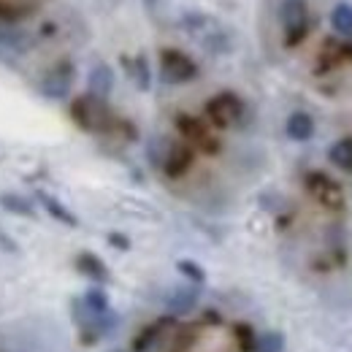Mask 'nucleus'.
I'll use <instances>...</instances> for the list:
<instances>
[{"instance_id":"bb28decb","label":"nucleus","mask_w":352,"mask_h":352,"mask_svg":"<svg viewBox=\"0 0 352 352\" xmlns=\"http://www.w3.org/2000/svg\"><path fill=\"white\" fill-rule=\"evenodd\" d=\"M339 60H352V38L339 44Z\"/></svg>"},{"instance_id":"393cba45","label":"nucleus","mask_w":352,"mask_h":352,"mask_svg":"<svg viewBox=\"0 0 352 352\" xmlns=\"http://www.w3.org/2000/svg\"><path fill=\"white\" fill-rule=\"evenodd\" d=\"M106 241H109L114 250H120V252H128V250H131V239H128L125 233H117V230H111V233L106 236Z\"/></svg>"},{"instance_id":"6e6552de","label":"nucleus","mask_w":352,"mask_h":352,"mask_svg":"<svg viewBox=\"0 0 352 352\" xmlns=\"http://www.w3.org/2000/svg\"><path fill=\"white\" fill-rule=\"evenodd\" d=\"M111 89H114V71H111V65L109 63L92 65V71H89L87 76V95L98 98V100H106L111 95Z\"/></svg>"},{"instance_id":"cd10ccee","label":"nucleus","mask_w":352,"mask_h":352,"mask_svg":"<svg viewBox=\"0 0 352 352\" xmlns=\"http://www.w3.org/2000/svg\"><path fill=\"white\" fill-rule=\"evenodd\" d=\"M204 320H206V322H212V325H220V322H222V317L217 314V311H212V309L204 314Z\"/></svg>"},{"instance_id":"a211bd4d","label":"nucleus","mask_w":352,"mask_h":352,"mask_svg":"<svg viewBox=\"0 0 352 352\" xmlns=\"http://www.w3.org/2000/svg\"><path fill=\"white\" fill-rule=\"evenodd\" d=\"M168 322H174V317H166V320H160V322H155V325H149V328H144L141 333H135V339H133V352H149L155 347V342H157V336H160V331H163V325H168Z\"/></svg>"},{"instance_id":"412c9836","label":"nucleus","mask_w":352,"mask_h":352,"mask_svg":"<svg viewBox=\"0 0 352 352\" xmlns=\"http://www.w3.org/2000/svg\"><path fill=\"white\" fill-rule=\"evenodd\" d=\"M285 350V333L279 331H265L255 336V347L252 352H282Z\"/></svg>"},{"instance_id":"b1692460","label":"nucleus","mask_w":352,"mask_h":352,"mask_svg":"<svg viewBox=\"0 0 352 352\" xmlns=\"http://www.w3.org/2000/svg\"><path fill=\"white\" fill-rule=\"evenodd\" d=\"M233 333H236V339H239V347L244 352H252V347H255V331L247 325V322H239L236 328H233Z\"/></svg>"},{"instance_id":"9d476101","label":"nucleus","mask_w":352,"mask_h":352,"mask_svg":"<svg viewBox=\"0 0 352 352\" xmlns=\"http://www.w3.org/2000/svg\"><path fill=\"white\" fill-rule=\"evenodd\" d=\"M279 19H282V28H285V30L307 28L309 25L307 0H282V6H279Z\"/></svg>"},{"instance_id":"c756f323","label":"nucleus","mask_w":352,"mask_h":352,"mask_svg":"<svg viewBox=\"0 0 352 352\" xmlns=\"http://www.w3.org/2000/svg\"><path fill=\"white\" fill-rule=\"evenodd\" d=\"M144 6H146L149 11H155V6H157V0H144Z\"/></svg>"},{"instance_id":"aec40b11","label":"nucleus","mask_w":352,"mask_h":352,"mask_svg":"<svg viewBox=\"0 0 352 352\" xmlns=\"http://www.w3.org/2000/svg\"><path fill=\"white\" fill-rule=\"evenodd\" d=\"M30 46V38L22 30H0V49L14 52V54H25Z\"/></svg>"},{"instance_id":"39448f33","label":"nucleus","mask_w":352,"mask_h":352,"mask_svg":"<svg viewBox=\"0 0 352 352\" xmlns=\"http://www.w3.org/2000/svg\"><path fill=\"white\" fill-rule=\"evenodd\" d=\"M74 76H76V68L71 60H60L54 68L46 71V76L41 79V95L49 100H63L71 95L74 87Z\"/></svg>"},{"instance_id":"0eeeda50","label":"nucleus","mask_w":352,"mask_h":352,"mask_svg":"<svg viewBox=\"0 0 352 352\" xmlns=\"http://www.w3.org/2000/svg\"><path fill=\"white\" fill-rule=\"evenodd\" d=\"M190 166H192V146L187 141H171L160 171L166 176H171V179H179V176H184L190 171Z\"/></svg>"},{"instance_id":"20e7f679","label":"nucleus","mask_w":352,"mask_h":352,"mask_svg":"<svg viewBox=\"0 0 352 352\" xmlns=\"http://www.w3.org/2000/svg\"><path fill=\"white\" fill-rule=\"evenodd\" d=\"M307 190L314 195V201L331 212H342L344 209V190L339 182H333L328 174L322 171H309L307 179H304Z\"/></svg>"},{"instance_id":"f3484780","label":"nucleus","mask_w":352,"mask_h":352,"mask_svg":"<svg viewBox=\"0 0 352 352\" xmlns=\"http://www.w3.org/2000/svg\"><path fill=\"white\" fill-rule=\"evenodd\" d=\"M331 28L336 36H344V38H352V3L342 0L333 6L331 11Z\"/></svg>"},{"instance_id":"1a4fd4ad","label":"nucleus","mask_w":352,"mask_h":352,"mask_svg":"<svg viewBox=\"0 0 352 352\" xmlns=\"http://www.w3.org/2000/svg\"><path fill=\"white\" fill-rule=\"evenodd\" d=\"M74 265H76V271H79L82 276H87V279L98 282V285H106V282L111 279L109 265L103 263L95 252H79V255H76V261H74Z\"/></svg>"},{"instance_id":"9b49d317","label":"nucleus","mask_w":352,"mask_h":352,"mask_svg":"<svg viewBox=\"0 0 352 352\" xmlns=\"http://www.w3.org/2000/svg\"><path fill=\"white\" fill-rule=\"evenodd\" d=\"M36 198H38V204L46 209V214H49V217H54L60 225H65V228H76V225H79L76 214H74L63 201H57L54 195H49V192H44V190H38V192H36Z\"/></svg>"},{"instance_id":"4be33fe9","label":"nucleus","mask_w":352,"mask_h":352,"mask_svg":"<svg viewBox=\"0 0 352 352\" xmlns=\"http://www.w3.org/2000/svg\"><path fill=\"white\" fill-rule=\"evenodd\" d=\"M82 307L87 309L89 314H100V311H106L109 307V296H106V290L103 287H89L87 293H85V298H82Z\"/></svg>"},{"instance_id":"dca6fc26","label":"nucleus","mask_w":352,"mask_h":352,"mask_svg":"<svg viewBox=\"0 0 352 352\" xmlns=\"http://www.w3.org/2000/svg\"><path fill=\"white\" fill-rule=\"evenodd\" d=\"M0 209L11 212L16 217H36V206L30 198L16 195V192H0Z\"/></svg>"},{"instance_id":"2eb2a0df","label":"nucleus","mask_w":352,"mask_h":352,"mask_svg":"<svg viewBox=\"0 0 352 352\" xmlns=\"http://www.w3.org/2000/svg\"><path fill=\"white\" fill-rule=\"evenodd\" d=\"M122 65H125L128 76H133L135 87L141 89V92H146V89L152 87V71H149V60H146L144 54H138L135 60H128V57H122Z\"/></svg>"},{"instance_id":"4468645a","label":"nucleus","mask_w":352,"mask_h":352,"mask_svg":"<svg viewBox=\"0 0 352 352\" xmlns=\"http://www.w3.org/2000/svg\"><path fill=\"white\" fill-rule=\"evenodd\" d=\"M36 0H0V22H19L30 14H36Z\"/></svg>"},{"instance_id":"ddd939ff","label":"nucleus","mask_w":352,"mask_h":352,"mask_svg":"<svg viewBox=\"0 0 352 352\" xmlns=\"http://www.w3.org/2000/svg\"><path fill=\"white\" fill-rule=\"evenodd\" d=\"M198 287H174L168 296H166V307L171 314H187L192 311V307L198 304Z\"/></svg>"},{"instance_id":"f03ea898","label":"nucleus","mask_w":352,"mask_h":352,"mask_svg":"<svg viewBox=\"0 0 352 352\" xmlns=\"http://www.w3.org/2000/svg\"><path fill=\"white\" fill-rule=\"evenodd\" d=\"M198 76V65L190 54L179 49H163L160 52V79L166 85H187Z\"/></svg>"},{"instance_id":"a878e982","label":"nucleus","mask_w":352,"mask_h":352,"mask_svg":"<svg viewBox=\"0 0 352 352\" xmlns=\"http://www.w3.org/2000/svg\"><path fill=\"white\" fill-rule=\"evenodd\" d=\"M309 36V25L307 28H296V30H285V46H298Z\"/></svg>"},{"instance_id":"6ab92c4d","label":"nucleus","mask_w":352,"mask_h":352,"mask_svg":"<svg viewBox=\"0 0 352 352\" xmlns=\"http://www.w3.org/2000/svg\"><path fill=\"white\" fill-rule=\"evenodd\" d=\"M328 160H331L336 168H342V171L352 174V138L336 141V144L328 149Z\"/></svg>"},{"instance_id":"423d86ee","label":"nucleus","mask_w":352,"mask_h":352,"mask_svg":"<svg viewBox=\"0 0 352 352\" xmlns=\"http://www.w3.org/2000/svg\"><path fill=\"white\" fill-rule=\"evenodd\" d=\"M176 131L182 133L187 141L198 144L206 155H217L220 152V138H214L206 122H201L198 117H190V114H176Z\"/></svg>"},{"instance_id":"f257e3e1","label":"nucleus","mask_w":352,"mask_h":352,"mask_svg":"<svg viewBox=\"0 0 352 352\" xmlns=\"http://www.w3.org/2000/svg\"><path fill=\"white\" fill-rule=\"evenodd\" d=\"M71 120L87 133H109L114 131L117 117L111 114L106 100H98L92 95H79L71 103Z\"/></svg>"},{"instance_id":"7ed1b4c3","label":"nucleus","mask_w":352,"mask_h":352,"mask_svg":"<svg viewBox=\"0 0 352 352\" xmlns=\"http://www.w3.org/2000/svg\"><path fill=\"white\" fill-rule=\"evenodd\" d=\"M204 111L214 128H230L244 117V100L236 92H220L206 103Z\"/></svg>"},{"instance_id":"5701e85b","label":"nucleus","mask_w":352,"mask_h":352,"mask_svg":"<svg viewBox=\"0 0 352 352\" xmlns=\"http://www.w3.org/2000/svg\"><path fill=\"white\" fill-rule=\"evenodd\" d=\"M176 271L179 274H184L190 282H195V285H204L206 282V271H204V265L195 263V261H179L176 263Z\"/></svg>"},{"instance_id":"f8f14e48","label":"nucleus","mask_w":352,"mask_h":352,"mask_svg":"<svg viewBox=\"0 0 352 352\" xmlns=\"http://www.w3.org/2000/svg\"><path fill=\"white\" fill-rule=\"evenodd\" d=\"M285 133H287V138H293L298 144L309 141L314 135V120H311V114H307V111H293L287 117V122H285Z\"/></svg>"},{"instance_id":"c85d7f7f","label":"nucleus","mask_w":352,"mask_h":352,"mask_svg":"<svg viewBox=\"0 0 352 352\" xmlns=\"http://www.w3.org/2000/svg\"><path fill=\"white\" fill-rule=\"evenodd\" d=\"M0 241H3V247H6L8 252H19V247H16V241H8V239L3 236V230H0Z\"/></svg>"},{"instance_id":"7c9ffc66","label":"nucleus","mask_w":352,"mask_h":352,"mask_svg":"<svg viewBox=\"0 0 352 352\" xmlns=\"http://www.w3.org/2000/svg\"><path fill=\"white\" fill-rule=\"evenodd\" d=\"M114 352H125V350H114Z\"/></svg>"}]
</instances>
